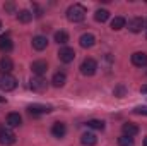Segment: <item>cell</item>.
I'll use <instances>...</instances> for the list:
<instances>
[{
  "label": "cell",
  "mask_w": 147,
  "mask_h": 146,
  "mask_svg": "<svg viewBox=\"0 0 147 146\" xmlns=\"http://www.w3.org/2000/svg\"><path fill=\"white\" fill-rule=\"evenodd\" d=\"M29 88L34 91V93H45L46 88H48V83L45 77H39V76H34L31 81H29Z\"/></svg>",
  "instance_id": "3957f363"
},
{
  "label": "cell",
  "mask_w": 147,
  "mask_h": 146,
  "mask_svg": "<svg viewBox=\"0 0 147 146\" xmlns=\"http://www.w3.org/2000/svg\"><path fill=\"white\" fill-rule=\"evenodd\" d=\"M144 24H146V21L142 17H134V19L128 21V29L132 33H140L144 29Z\"/></svg>",
  "instance_id": "9c48e42d"
},
{
  "label": "cell",
  "mask_w": 147,
  "mask_h": 146,
  "mask_svg": "<svg viewBox=\"0 0 147 146\" xmlns=\"http://www.w3.org/2000/svg\"><path fill=\"white\" fill-rule=\"evenodd\" d=\"M21 124H22V117H21L19 113L12 112V113L7 115V126H9V127H17V126H21Z\"/></svg>",
  "instance_id": "e0dca14e"
},
{
  "label": "cell",
  "mask_w": 147,
  "mask_h": 146,
  "mask_svg": "<svg viewBox=\"0 0 147 146\" xmlns=\"http://www.w3.org/2000/svg\"><path fill=\"white\" fill-rule=\"evenodd\" d=\"M98 71V62L94 60V59H84L82 60V64H80V72L84 74V76H94Z\"/></svg>",
  "instance_id": "7a4b0ae2"
},
{
  "label": "cell",
  "mask_w": 147,
  "mask_h": 146,
  "mask_svg": "<svg viewBox=\"0 0 147 146\" xmlns=\"http://www.w3.org/2000/svg\"><path fill=\"white\" fill-rule=\"evenodd\" d=\"M2 102H3V98H2V96H0V103H2Z\"/></svg>",
  "instance_id": "4dcf8cb0"
},
{
  "label": "cell",
  "mask_w": 147,
  "mask_h": 146,
  "mask_svg": "<svg viewBox=\"0 0 147 146\" xmlns=\"http://www.w3.org/2000/svg\"><path fill=\"white\" fill-rule=\"evenodd\" d=\"M48 46V40L46 36H34L33 38V48L38 50V52H41V50H45Z\"/></svg>",
  "instance_id": "ac0fdd59"
},
{
  "label": "cell",
  "mask_w": 147,
  "mask_h": 146,
  "mask_svg": "<svg viewBox=\"0 0 147 146\" xmlns=\"http://www.w3.org/2000/svg\"><path fill=\"white\" fill-rule=\"evenodd\" d=\"M86 14H87L86 12V7L80 5V3H74V5H70L67 9V19L70 23H80V21H84Z\"/></svg>",
  "instance_id": "6da1fadb"
},
{
  "label": "cell",
  "mask_w": 147,
  "mask_h": 146,
  "mask_svg": "<svg viewBox=\"0 0 147 146\" xmlns=\"http://www.w3.org/2000/svg\"><path fill=\"white\" fill-rule=\"evenodd\" d=\"M16 143V134L10 129H2L0 131V145L3 146H10Z\"/></svg>",
  "instance_id": "52a82bcc"
},
{
  "label": "cell",
  "mask_w": 147,
  "mask_h": 146,
  "mask_svg": "<svg viewBox=\"0 0 147 146\" xmlns=\"http://www.w3.org/2000/svg\"><path fill=\"white\" fill-rule=\"evenodd\" d=\"M125 24H127V21H125V17H121V16H118V17H115V19L111 21V29H113V31H118V29H121V28H125Z\"/></svg>",
  "instance_id": "44dd1931"
},
{
  "label": "cell",
  "mask_w": 147,
  "mask_h": 146,
  "mask_svg": "<svg viewBox=\"0 0 147 146\" xmlns=\"http://www.w3.org/2000/svg\"><path fill=\"white\" fill-rule=\"evenodd\" d=\"M12 69H14L12 60H10L9 57H2V59H0V74H2V76H7V74H10Z\"/></svg>",
  "instance_id": "7c38bea8"
},
{
  "label": "cell",
  "mask_w": 147,
  "mask_h": 146,
  "mask_svg": "<svg viewBox=\"0 0 147 146\" xmlns=\"http://www.w3.org/2000/svg\"><path fill=\"white\" fill-rule=\"evenodd\" d=\"M79 43H80V46H82V48H91V46H94V45H96V36H94V35H91V33H86V35H82V36H80Z\"/></svg>",
  "instance_id": "4fadbf2b"
},
{
  "label": "cell",
  "mask_w": 147,
  "mask_h": 146,
  "mask_svg": "<svg viewBox=\"0 0 147 146\" xmlns=\"http://www.w3.org/2000/svg\"><path fill=\"white\" fill-rule=\"evenodd\" d=\"M144 29H146V38H147V21H146V24H144Z\"/></svg>",
  "instance_id": "f1b7e54d"
},
{
  "label": "cell",
  "mask_w": 147,
  "mask_h": 146,
  "mask_svg": "<svg viewBox=\"0 0 147 146\" xmlns=\"http://www.w3.org/2000/svg\"><path fill=\"white\" fill-rule=\"evenodd\" d=\"M31 71H33L34 76L43 77V74H46V71H48L46 60H36V62H33V64H31Z\"/></svg>",
  "instance_id": "ba28073f"
},
{
  "label": "cell",
  "mask_w": 147,
  "mask_h": 146,
  "mask_svg": "<svg viewBox=\"0 0 147 146\" xmlns=\"http://www.w3.org/2000/svg\"><path fill=\"white\" fill-rule=\"evenodd\" d=\"M134 112H135L137 115H147V107L146 105H142V107H135Z\"/></svg>",
  "instance_id": "4316f807"
},
{
  "label": "cell",
  "mask_w": 147,
  "mask_h": 146,
  "mask_svg": "<svg viewBox=\"0 0 147 146\" xmlns=\"http://www.w3.org/2000/svg\"><path fill=\"white\" fill-rule=\"evenodd\" d=\"M87 127L96 129V131H103L105 129V122L103 120H98V119H91V120H87Z\"/></svg>",
  "instance_id": "7402d4cb"
},
{
  "label": "cell",
  "mask_w": 147,
  "mask_h": 146,
  "mask_svg": "<svg viewBox=\"0 0 147 146\" xmlns=\"http://www.w3.org/2000/svg\"><path fill=\"white\" fill-rule=\"evenodd\" d=\"M0 29H2V21H0Z\"/></svg>",
  "instance_id": "1f68e13d"
},
{
  "label": "cell",
  "mask_w": 147,
  "mask_h": 146,
  "mask_svg": "<svg viewBox=\"0 0 147 146\" xmlns=\"http://www.w3.org/2000/svg\"><path fill=\"white\" fill-rule=\"evenodd\" d=\"M132 64L135 67H146L147 65V53H144V52H135L132 55Z\"/></svg>",
  "instance_id": "8fae6325"
},
{
  "label": "cell",
  "mask_w": 147,
  "mask_h": 146,
  "mask_svg": "<svg viewBox=\"0 0 147 146\" xmlns=\"http://www.w3.org/2000/svg\"><path fill=\"white\" fill-rule=\"evenodd\" d=\"M5 10L12 12V10H14V3H5Z\"/></svg>",
  "instance_id": "83f0119b"
},
{
  "label": "cell",
  "mask_w": 147,
  "mask_h": 146,
  "mask_svg": "<svg viewBox=\"0 0 147 146\" xmlns=\"http://www.w3.org/2000/svg\"><path fill=\"white\" fill-rule=\"evenodd\" d=\"M12 48H14V43H12L10 36H9V35H2V36H0V50H2L3 53H9Z\"/></svg>",
  "instance_id": "5bb4252c"
},
{
  "label": "cell",
  "mask_w": 147,
  "mask_h": 146,
  "mask_svg": "<svg viewBox=\"0 0 147 146\" xmlns=\"http://www.w3.org/2000/svg\"><path fill=\"white\" fill-rule=\"evenodd\" d=\"M28 112H29L33 117H39V115L50 113V112H51V107H50V105H39V103H34V105H29V107H28Z\"/></svg>",
  "instance_id": "5b68a950"
},
{
  "label": "cell",
  "mask_w": 147,
  "mask_h": 146,
  "mask_svg": "<svg viewBox=\"0 0 147 146\" xmlns=\"http://www.w3.org/2000/svg\"><path fill=\"white\" fill-rule=\"evenodd\" d=\"M16 86H17V79H16L14 76H10V74L2 76V79H0V88H2L3 91H12V89H16Z\"/></svg>",
  "instance_id": "277c9868"
},
{
  "label": "cell",
  "mask_w": 147,
  "mask_h": 146,
  "mask_svg": "<svg viewBox=\"0 0 147 146\" xmlns=\"http://www.w3.org/2000/svg\"><path fill=\"white\" fill-rule=\"evenodd\" d=\"M67 83V74L65 72H55L53 74V77H51V84L55 86V88H62L63 84Z\"/></svg>",
  "instance_id": "2e32d148"
},
{
  "label": "cell",
  "mask_w": 147,
  "mask_h": 146,
  "mask_svg": "<svg viewBox=\"0 0 147 146\" xmlns=\"http://www.w3.org/2000/svg\"><path fill=\"white\" fill-rule=\"evenodd\" d=\"M118 146H134V139L128 136H120L118 138Z\"/></svg>",
  "instance_id": "d4e9b609"
},
{
  "label": "cell",
  "mask_w": 147,
  "mask_h": 146,
  "mask_svg": "<svg viewBox=\"0 0 147 146\" xmlns=\"http://www.w3.org/2000/svg\"><path fill=\"white\" fill-rule=\"evenodd\" d=\"M80 143L84 146H94L98 143V138H96V134H92V132H84L82 138H80Z\"/></svg>",
  "instance_id": "d6986e66"
},
{
  "label": "cell",
  "mask_w": 147,
  "mask_h": 146,
  "mask_svg": "<svg viewBox=\"0 0 147 146\" xmlns=\"http://www.w3.org/2000/svg\"><path fill=\"white\" fill-rule=\"evenodd\" d=\"M125 93H127V88H125L123 84H118V86L115 88V96H118V98H123V96H125Z\"/></svg>",
  "instance_id": "484cf974"
},
{
  "label": "cell",
  "mask_w": 147,
  "mask_h": 146,
  "mask_svg": "<svg viewBox=\"0 0 147 146\" xmlns=\"http://www.w3.org/2000/svg\"><path fill=\"white\" fill-rule=\"evenodd\" d=\"M144 146H147V138H146V139H144Z\"/></svg>",
  "instance_id": "f546056e"
},
{
  "label": "cell",
  "mask_w": 147,
  "mask_h": 146,
  "mask_svg": "<svg viewBox=\"0 0 147 146\" xmlns=\"http://www.w3.org/2000/svg\"><path fill=\"white\" fill-rule=\"evenodd\" d=\"M58 59H60L63 64H70L74 59H75V52H74V48H70V46H63V48H60V52H58Z\"/></svg>",
  "instance_id": "8992f818"
},
{
  "label": "cell",
  "mask_w": 147,
  "mask_h": 146,
  "mask_svg": "<svg viewBox=\"0 0 147 146\" xmlns=\"http://www.w3.org/2000/svg\"><path fill=\"white\" fill-rule=\"evenodd\" d=\"M121 131H123V136H128V138H134L139 134V126H135L134 122H125L121 126Z\"/></svg>",
  "instance_id": "30bf717a"
},
{
  "label": "cell",
  "mask_w": 147,
  "mask_h": 146,
  "mask_svg": "<svg viewBox=\"0 0 147 146\" xmlns=\"http://www.w3.org/2000/svg\"><path fill=\"white\" fill-rule=\"evenodd\" d=\"M94 19H96L98 23H106V21L110 19V12H108L106 9H99V10H96Z\"/></svg>",
  "instance_id": "ffe728a7"
},
{
  "label": "cell",
  "mask_w": 147,
  "mask_h": 146,
  "mask_svg": "<svg viewBox=\"0 0 147 146\" xmlns=\"http://www.w3.org/2000/svg\"><path fill=\"white\" fill-rule=\"evenodd\" d=\"M51 134H53L55 138H63V136L67 134V127H65V124H63V122H55L53 127H51Z\"/></svg>",
  "instance_id": "9a60e30c"
},
{
  "label": "cell",
  "mask_w": 147,
  "mask_h": 146,
  "mask_svg": "<svg viewBox=\"0 0 147 146\" xmlns=\"http://www.w3.org/2000/svg\"><path fill=\"white\" fill-rule=\"evenodd\" d=\"M17 19L21 21V23H24V24H28L31 19H33V14L29 12V10H21L19 14H17Z\"/></svg>",
  "instance_id": "cb8c5ba5"
},
{
  "label": "cell",
  "mask_w": 147,
  "mask_h": 146,
  "mask_svg": "<svg viewBox=\"0 0 147 146\" xmlns=\"http://www.w3.org/2000/svg\"><path fill=\"white\" fill-rule=\"evenodd\" d=\"M55 41H57L58 45H65V43L69 41V33H67V31H57V33H55Z\"/></svg>",
  "instance_id": "603a6c76"
}]
</instances>
